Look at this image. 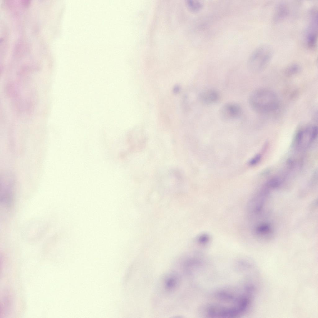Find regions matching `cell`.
Segmentation results:
<instances>
[{
    "mask_svg": "<svg viewBox=\"0 0 318 318\" xmlns=\"http://www.w3.org/2000/svg\"><path fill=\"white\" fill-rule=\"evenodd\" d=\"M280 184V180L277 178H274L269 181L267 183V186L269 188L274 189L278 187Z\"/></svg>",
    "mask_w": 318,
    "mask_h": 318,
    "instance_id": "12",
    "label": "cell"
},
{
    "mask_svg": "<svg viewBox=\"0 0 318 318\" xmlns=\"http://www.w3.org/2000/svg\"><path fill=\"white\" fill-rule=\"evenodd\" d=\"M267 190L260 192L251 200L249 206V212L252 217L255 219L262 218L268 211L267 204L269 202V193Z\"/></svg>",
    "mask_w": 318,
    "mask_h": 318,
    "instance_id": "3",
    "label": "cell"
},
{
    "mask_svg": "<svg viewBox=\"0 0 318 318\" xmlns=\"http://www.w3.org/2000/svg\"><path fill=\"white\" fill-rule=\"evenodd\" d=\"M301 70L300 65L297 63H293L289 65L285 69L284 72L288 76L293 75L298 73Z\"/></svg>",
    "mask_w": 318,
    "mask_h": 318,
    "instance_id": "10",
    "label": "cell"
},
{
    "mask_svg": "<svg viewBox=\"0 0 318 318\" xmlns=\"http://www.w3.org/2000/svg\"><path fill=\"white\" fill-rule=\"evenodd\" d=\"M317 24L310 22L307 30L305 36V43L307 47L313 49L316 46L317 39Z\"/></svg>",
    "mask_w": 318,
    "mask_h": 318,
    "instance_id": "7",
    "label": "cell"
},
{
    "mask_svg": "<svg viewBox=\"0 0 318 318\" xmlns=\"http://www.w3.org/2000/svg\"><path fill=\"white\" fill-rule=\"evenodd\" d=\"M242 113V108L238 104L229 102L225 104L220 108L219 116L222 120L228 121L239 119Z\"/></svg>",
    "mask_w": 318,
    "mask_h": 318,
    "instance_id": "4",
    "label": "cell"
},
{
    "mask_svg": "<svg viewBox=\"0 0 318 318\" xmlns=\"http://www.w3.org/2000/svg\"><path fill=\"white\" fill-rule=\"evenodd\" d=\"M261 157V156L260 154L257 155L250 161L249 164L251 165L256 164L260 160Z\"/></svg>",
    "mask_w": 318,
    "mask_h": 318,
    "instance_id": "13",
    "label": "cell"
},
{
    "mask_svg": "<svg viewBox=\"0 0 318 318\" xmlns=\"http://www.w3.org/2000/svg\"><path fill=\"white\" fill-rule=\"evenodd\" d=\"M273 55V48L269 45L264 44L259 46L253 51L248 59V69L253 73L262 71L270 63Z\"/></svg>",
    "mask_w": 318,
    "mask_h": 318,
    "instance_id": "2",
    "label": "cell"
},
{
    "mask_svg": "<svg viewBox=\"0 0 318 318\" xmlns=\"http://www.w3.org/2000/svg\"><path fill=\"white\" fill-rule=\"evenodd\" d=\"M254 233L258 240L261 241L267 242L273 238L275 232L273 227L270 223L261 222L254 227Z\"/></svg>",
    "mask_w": 318,
    "mask_h": 318,
    "instance_id": "5",
    "label": "cell"
},
{
    "mask_svg": "<svg viewBox=\"0 0 318 318\" xmlns=\"http://www.w3.org/2000/svg\"><path fill=\"white\" fill-rule=\"evenodd\" d=\"M180 283L179 276L176 274H170L165 277L163 281V287L166 291L172 292L178 287Z\"/></svg>",
    "mask_w": 318,
    "mask_h": 318,
    "instance_id": "8",
    "label": "cell"
},
{
    "mask_svg": "<svg viewBox=\"0 0 318 318\" xmlns=\"http://www.w3.org/2000/svg\"><path fill=\"white\" fill-rule=\"evenodd\" d=\"M248 103L252 109L261 114L272 113L279 108L280 102L276 94L273 91L266 88L259 89L253 91L250 95Z\"/></svg>",
    "mask_w": 318,
    "mask_h": 318,
    "instance_id": "1",
    "label": "cell"
},
{
    "mask_svg": "<svg viewBox=\"0 0 318 318\" xmlns=\"http://www.w3.org/2000/svg\"><path fill=\"white\" fill-rule=\"evenodd\" d=\"M187 4L189 9L193 12L199 11L202 7V3L197 1L188 0Z\"/></svg>",
    "mask_w": 318,
    "mask_h": 318,
    "instance_id": "11",
    "label": "cell"
},
{
    "mask_svg": "<svg viewBox=\"0 0 318 318\" xmlns=\"http://www.w3.org/2000/svg\"><path fill=\"white\" fill-rule=\"evenodd\" d=\"M288 12L287 7L284 4H281L277 7L274 15V20L279 21L283 19L287 15Z\"/></svg>",
    "mask_w": 318,
    "mask_h": 318,
    "instance_id": "9",
    "label": "cell"
},
{
    "mask_svg": "<svg viewBox=\"0 0 318 318\" xmlns=\"http://www.w3.org/2000/svg\"><path fill=\"white\" fill-rule=\"evenodd\" d=\"M220 95L216 90L211 88L203 90L200 93L198 98L204 105H210L217 103L220 100Z\"/></svg>",
    "mask_w": 318,
    "mask_h": 318,
    "instance_id": "6",
    "label": "cell"
},
{
    "mask_svg": "<svg viewBox=\"0 0 318 318\" xmlns=\"http://www.w3.org/2000/svg\"><path fill=\"white\" fill-rule=\"evenodd\" d=\"M303 130L300 129L297 132L296 135V140L298 143H300L303 137Z\"/></svg>",
    "mask_w": 318,
    "mask_h": 318,
    "instance_id": "14",
    "label": "cell"
}]
</instances>
